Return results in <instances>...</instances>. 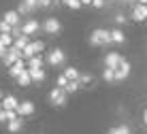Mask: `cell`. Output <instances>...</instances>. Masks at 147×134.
<instances>
[{"label": "cell", "mask_w": 147, "mask_h": 134, "mask_svg": "<svg viewBox=\"0 0 147 134\" xmlns=\"http://www.w3.org/2000/svg\"><path fill=\"white\" fill-rule=\"evenodd\" d=\"M79 87H81V81H79V79H73V81H68V85L64 87V90H66L68 94H75V92H77Z\"/></svg>", "instance_id": "obj_22"}, {"label": "cell", "mask_w": 147, "mask_h": 134, "mask_svg": "<svg viewBox=\"0 0 147 134\" xmlns=\"http://www.w3.org/2000/svg\"><path fill=\"white\" fill-rule=\"evenodd\" d=\"M17 11H19V15H28V13H32V11H30V9L26 7V2H24V0H22V2H19Z\"/></svg>", "instance_id": "obj_29"}, {"label": "cell", "mask_w": 147, "mask_h": 134, "mask_svg": "<svg viewBox=\"0 0 147 134\" xmlns=\"http://www.w3.org/2000/svg\"><path fill=\"white\" fill-rule=\"evenodd\" d=\"M28 43H30V40H28V34H22V36H17V38H15L13 47H17V49H22V51H24V47H26Z\"/></svg>", "instance_id": "obj_20"}, {"label": "cell", "mask_w": 147, "mask_h": 134, "mask_svg": "<svg viewBox=\"0 0 147 134\" xmlns=\"http://www.w3.org/2000/svg\"><path fill=\"white\" fill-rule=\"evenodd\" d=\"M0 34H2V32H0Z\"/></svg>", "instance_id": "obj_43"}, {"label": "cell", "mask_w": 147, "mask_h": 134, "mask_svg": "<svg viewBox=\"0 0 147 134\" xmlns=\"http://www.w3.org/2000/svg\"><path fill=\"white\" fill-rule=\"evenodd\" d=\"M81 2H83V4H92V0H81Z\"/></svg>", "instance_id": "obj_38"}, {"label": "cell", "mask_w": 147, "mask_h": 134, "mask_svg": "<svg viewBox=\"0 0 147 134\" xmlns=\"http://www.w3.org/2000/svg\"><path fill=\"white\" fill-rule=\"evenodd\" d=\"M17 60H24L22 58V49H17V47H13V45H11V47L7 49V53L2 55V64L4 66H13Z\"/></svg>", "instance_id": "obj_4"}, {"label": "cell", "mask_w": 147, "mask_h": 134, "mask_svg": "<svg viewBox=\"0 0 147 134\" xmlns=\"http://www.w3.org/2000/svg\"><path fill=\"white\" fill-rule=\"evenodd\" d=\"M28 66L30 68H43V55H34V58H30L28 60Z\"/></svg>", "instance_id": "obj_19"}, {"label": "cell", "mask_w": 147, "mask_h": 134, "mask_svg": "<svg viewBox=\"0 0 147 134\" xmlns=\"http://www.w3.org/2000/svg\"><path fill=\"white\" fill-rule=\"evenodd\" d=\"M124 22H126V19H124V15H115V24H117V26H121Z\"/></svg>", "instance_id": "obj_36"}, {"label": "cell", "mask_w": 147, "mask_h": 134, "mask_svg": "<svg viewBox=\"0 0 147 134\" xmlns=\"http://www.w3.org/2000/svg\"><path fill=\"white\" fill-rule=\"evenodd\" d=\"M28 70H30V77H32V81H38V83H40V81H45V77H47L43 68H30V66H28Z\"/></svg>", "instance_id": "obj_15"}, {"label": "cell", "mask_w": 147, "mask_h": 134, "mask_svg": "<svg viewBox=\"0 0 147 134\" xmlns=\"http://www.w3.org/2000/svg\"><path fill=\"white\" fill-rule=\"evenodd\" d=\"M13 30V26L7 22V19H2V22H0V32H11Z\"/></svg>", "instance_id": "obj_28"}, {"label": "cell", "mask_w": 147, "mask_h": 134, "mask_svg": "<svg viewBox=\"0 0 147 134\" xmlns=\"http://www.w3.org/2000/svg\"><path fill=\"white\" fill-rule=\"evenodd\" d=\"M143 121H145V123H147V111H145V113H143Z\"/></svg>", "instance_id": "obj_37"}, {"label": "cell", "mask_w": 147, "mask_h": 134, "mask_svg": "<svg viewBox=\"0 0 147 134\" xmlns=\"http://www.w3.org/2000/svg\"><path fill=\"white\" fill-rule=\"evenodd\" d=\"M22 128H24V121H22V117H15V119H11V121H9V132H19V130H22Z\"/></svg>", "instance_id": "obj_17"}, {"label": "cell", "mask_w": 147, "mask_h": 134, "mask_svg": "<svg viewBox=\"0 0 147 134\" xmlns=\"http://www.w3.org/2000/svg\"><path fill=\"white\" fill-rule=\"evenodd\" d=\"M66 96H68V92L64 90V87H53V90L49 92V102H51L53 106H64L66 104Z\"/></svg>", "instance_id": "obj_2"}, {"label": "cell", "mask_w": 147, "mask_h": 134, "mask_svg": "<svg viewBox=\"0 0 147 134\" xmlns=\"http://www.w3.org/2000/svg\"><path fill=\"white\" fill-rule=\"evenodd\" d=\"M136 2H141V4H147V0H136Z\"/></svg>", "instance_id": "obj_40"}, {"label": "cell", "mask_w": 147, "mask_h": 134, "mask_svg": "<svg viewBox=\"0 0 147 134\" xmlns=\"http://www.w3.org/2000/svg\"><path fill=\"white\" fill-rule=\"evenodd\" d=\"M109 134H130V128H128V126H126V123H124V126L111 128V130H109Z\"/></svg>", "instance_id": "obj_25"}, {"label": "cell", "mask_w": 147, "mask_h": 134, "mask_svg": "<svg viewBox=\"0 0 147 134\" xmlns=\"http://www.w3.org/2000/svg\"><path fill=\"white\" fill-rule=\"evenodd\" d=\"M17 83L22 85V87H28L30 83H32V77H30V70H28V68H26V70H24L22 75L17 77Z\"/></svg>", "instance_id": "obj_16"}, {"label": "cell", "mask_w": 147, "mask_h": 134, "mask_svg": "<svg viewBox=\"0 0 147 134\" xmlns=\"http://www.w3.org/2000/svg\"><path fill=\"white\" fill-rule=\"evenodd\" d=\"M132 19H136V22H145V19H147V4L136 2V7L132 9Z\"/></svg>", "instance_id": "obj_9"}, {"label": "cell", "mask_w": 147, "mask_h": 134, "mask_svg": "<svg viewBox=\"0 0 147 134\" xmlns=\"http://www.w3.org/2000/svg\"><path fill=\"white\" fill-rule=\"evenodd\" d=\"M111 40H113L115 45H121L126 40V36H124V32H121L119 28H115V30H111Z\"/></svg>", "instance_id": "obj_18"}, {"label": "cell", "mask_w": 147, "mask_h": 134, "mask_svg": "<svg viewBox=\"0 0 147 134\" xmlns=\"http://www.w3.org/2000/svg\"><path fill=\"white\" fill-rule=\"evenodd\" d=\"M58 2H62V0H38V7L40 9H49V7H53V4H58Z\"/></svg>", "instance_id": "obj_27"}, {"label": "cell", "mask_w": 147, "mask_h": 134, "mask_svg": "<svg viewBox=\"0 0 147 134\" xmlns=\"http://www.w3.org/2000/svg\"><path fill=\"white\" fill-rule=\"evenodd\" d=\"M43 49H45V43H43V40L28 43L26 47H24V51H22V58H24V60H30V58H34V55H38Z\"/></svg>", "instance_id": "obj_3"}, {"label": "cell", "mask_w": 147, "mask_h": 134, "mask_svg": "<svg viewBox=\"0 0 147 134\" xmlns=\"http://www.w3.org/2000/svg\"><path fill=\"white\" fill-rule=\"evenodd\" d=\"M0 109H2V102H0Z\"/></svg>", "instance_id": "obj_42"}, {"label": "cell", "mask_w": 147, "mask_h": 134, "mask_svg": "<svg viewBox=\"0 0 147 134\" xmlns=\"http://www.w3.org/2000/svg\"><path fill=\"white\" fill-rule=\"evenodd\" d=\"M26 2V7L30 9V11H34V9H38V0H24Z\"/></svg>", "instance_id": "obj_31"}, {"label": "cell", "mask_w": 147, "mask_h": 134, "mask_svg": "<svg viewBox=\"0 0 147 134\" xmlns=\"http://www.w3.org/2000/svg\"><path fill=\"white\" fill-rule=\"evenodd\" d=\"M105 2H107V0H92V7H94V9H102Z\"/></svg>", "instance_id": "obj_33"}, {"label": "cell", "mask_w": 147, "mask_h": 134, "mask_svg": "<svg viewBox=\"0 0 147 134\" xmlns=\"http://www.w3.org/2000/svg\"><path fill=\"white\" fill-rule=\"evenodd\" d=\"M22 30H24V34L32 36V34H34V32L38 30V22H36V19H30V22H26V24L22 26Z\"/></svg>", "instance_id": "obj_14"}, {"label": "cell", "mask_w": 147, "mask_h": 134, "mask_svg": "<svg viewBox=\"0 0 147 134\" xmlns=\"http://www.w3.org/2000/svg\"><path fill=\"white\" fill-rule=\"evenodd\" d=\"M0 43L7 45V47H11V45L15 43V36H13L11 32H2V34H0Z\"/></svg>", "instance_id": "obj_21"}, {"label": "cell", "mask_w": 147, "mask_h": 134, "mask_svg": "<svg viewBox=\"0 0 147 134\" xmlns=\"http://www.w3.org/2000/svg\"><path fill=\"white\" fill-rule=\"evenodd\" d=\"M11 34H13V36H15V38H17V36H22V34H24V30H22V28H19V26H13V30H11Z\"/></svg>", "instance_id": "obj_32"}, {"label": "cell", "mask_w": 147, "mask_h": 134, "mask_svg": "<svg viewBox=\"0 0 147 134\" xmlns=\"http://www.w3.org/2000/svg\"><path fill=\"white\" fill-rule=\"evenodd\" d=\"M0 102H2V92H0Z\"/></svg>", "instance_id": "obj_41"}, {"label": "cell", "mask_w": 147, "mask_h": 134, "mask_svg": "<svg viewBox=\"0 0 147 134\" xmlns=\"http://www.w3.org/2000/svg\"><path fill=\"white\" fill-rule=\"evenodd\" d=\"M130 68H132V66H130V62L124 60V62L119 64V68H115V81H124L126 77L130 75Z\"/></svg>", "instance_id": "obj_8"}, {"label": "cell", "mask_w": 147, "mask_h": 134, "mask_svg": "<svg viewBox=\"0 0 147 134\" xmlns=\"http://www.w3.org/2000/svg\"><path fill=\"white\" fill-rule=\"evenodd\" d=\"M43 30L47 34H60V32H62V24H60L55 17H47L43 22Z\"/></svg>", "instance_id": "obj_6"}, {"label": "cell", "mask_w": 147, "mask_h": 134, "mask_svg": "<svg viewBox=\"0 0 147 134\" xmlns=\"http://www.w3.org/2000/svg\"><path fill=\"white\" fill-rule=\"evenodd\" d=\"M2 19H7L11 26H19V22H22V15H19V11H7Z\"/></svg>", "instance_id": "obj_13"}, {"label": "cell", "mask_w": 147, "mask_h": 134, "mask_svg": "<svg viewBox=\"0 0 147 134\" xmlns=\"http://www.w3.org/2000/svg\"><path fill=\"white\" fill-rule=\"evenodd\" d=\"M121 62H124L121 53H117V51H111V53H107V58H105V66H109V68H119Z\"/></svg>", "instance_id": "obj_7"}, {"label": "cell", "mask_w": 147, "mask_h": 134, "mask_svg": "<svg viewBox=\"0 0 147 134\" xmlns=\"http://www.w3.org/2000/svg\"><path fill=\"white\" fill-rule=\"evenodd\" d=\"M68 81H70L68 77H66V75H62V77H58V83H55V85H58V87H66V85H68Z\"/></svg>", "instance_id": "obj_30"}, {"label": "cell", "mask_w": 147, "mask_h": 134, "mask_svg": "<svg viewBox=\"0 0 147 134\" xmlns=\"http://www.w3.org/2000/svg\"><path fill=\"white\" fill-rule=\"evenodd\" d=\"M90 43H92L94 47H105V45H111V43H113V40H111V32H109V30H102V28L94 30V32L90 34Z\"/></svg>", "instance_id": "obj_1"}, {"label": "cell", "mask_w": 147, "mask_h": 134, "mask_svg": "<svg viewBox=\"0 0 147 134\" xmlns=\"http://www.w3.org/2000/svg\"><path fill=\"white\" fill-rule=\"evenodd\" d=\"M102 79L105 81H115V68H105V73H102Z\"/></svg>", "instance_id": "obj_26"}, {"label": "cell", "mask_w": 147, "mask_h": 134, "mask_svg": "<svg viewBox=\"0 0 147 134\" xmlns=\"http://www.w3.org/2000/svg\"><path fill=\"white\" fill-rule=\"evenodd\" d=\"M0 121H9V115H7V109H0Z\"/></svg>", "instance_id": "obj_35"}, {"label": "cell", "mask_w": 147, "mask_h": 134, "mask_svg": "<svg viewBox=\"0 0 147 134\" xmlns=\"http://www.w3.org/2000/svg\"><path fill=\"white\" fill-rule=\"evenodd\" d=\"M64 4H66L68 9H73V11H79L81 7H83V2H81V0H62Z\"/></svg>", "instance_id": "obj_24"}, {"label": "cell", "mask_w": 147, "mask_h": 134, "mask_svg": "<svg viewBox=\"0 0 147 134\" xmlns=\"http://www.w3.org/2000/svg\"><path fill=\"white\" fill-rule=\"evenodd\" d=\"M17 106H19V102H17V98H15V96H4L2 98V109H7V111L15 109V111H17Z\"/></svg>", "instance_id": "obj_12"}, {"label": "cell", "mask_w": 147, "mask_h": 134, "mask_svg": "<svg viewBox=\"0 0 147 134\" xmlns=\"http://www.w3.org/2000/svg\"><path fill=\"white\" fill-rule=\"evenodd\" d=\"M26 68H28V64H26V62H24V60H17L13 66H9V75H11L13 79H17V77L22 75Z\"/></svg>", "instance_id": "obj_10"}, {"label": "cell", "mask_w": 147, "mask_h": 134, "mask_svg": "<svg viewBox=\"0 0 147 134\" xmlns=\"http://www.w3.org/2000/svg\"><path fill=\"white\" fill-rule=\"evenodd\" d=\"M121 2H124V4H128V2H134V0H121Z\"/></svg>", "instance_id": "obj_39"}, {"label": "cell", "mask_w": 147, "mask_h": 134, "mask_svg": "<svg viewBox=\"0 0 147 134\" xmlns=\"http://www.w3.org/2000/svg\"><path fill=\"white\" fill-rule=\"evenodd\" d=\"M64 62H66V53H64L62 49H51L47 53V64L51 66H62Z\"/></svg>", "instance_id": "obj_5"}, {"label": "cell", "mask_w": 147, "mask_h": 134, "mask_svg": "<svg viewBox=\"0 0 147 134\" xmlns=\"http://www.w3.org/2000/svg\"><path fill=\"white\" fill-rule=\"evenodd\" d=\"M79 81H81V85H83V83H90V81H92V75H81Z\"/></svg>", "instance_id": "obj_34"}, {"label": "cell", "mask_w": 147, "mask_h": 134, "mask_svg": "<svg viewBox=\"0 0 147 134\" xmlns=\"http://www.w3.org/2000/svg\"><path fill=\"white\" fill-rule=\"evenodd\" d=\"M64 75H66L70 81H73V79H79V77H81V73H79L77 68H75V66H68V68L64 70Z\"/></svg>", "instance_id": "obj_23"}, {"label": "cell", "mask_w": 147, "mask_h": 134, "mask_svg": "<svg viewBox=\"0 0 147 134\" xmlns=\"http://www.w3.org/2000/svg\"><path fill=\"white\" fill-rule=\"evenodd\" d=\"M17 113H19V117H28V115H32V113H34V102H30V100L19 102Z\"/></svg>", "instance_id": "obj_11"}]
</instances>
